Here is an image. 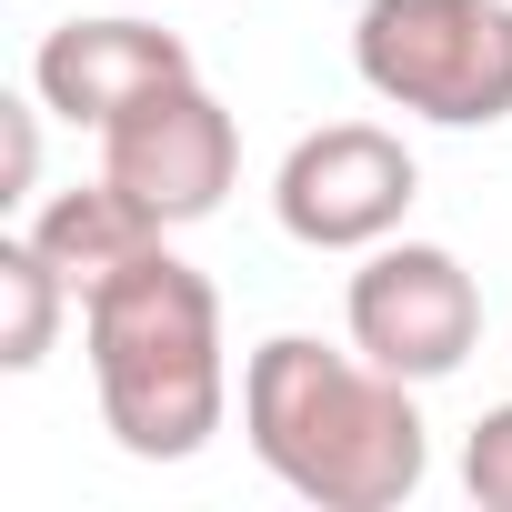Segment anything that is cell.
<instances>
[{
	"instance_id": "52a82bcc",
	"label": "cell",
	"mask_w": 512,
	"mask_h": 512,
	"mask_svg": "<svg viewBox=\"0 0 512 512\" xmlns=\"http://www.w3.org/2000/svg\"><path fill=\"white\" fill-rule=\"evenodd\" d=\"M171 81H191V41L151 31V21H61L31 51V91L81 131H111L131 101H151Z\"/></svg>"
},
{
	"instance_id": "7a4b0ae2",
	"label": "cell",
	"mask_w": 512,
	"mask_h": 512,
	"mask_svg": "<svg viewBox=\"0 0 512 512\" xmlns=\"http://www.w3.org/2000/svg\"><path fill=\"white\" fill-rule=\"evenodd\" d=\"M81 342H91L101 422L131 462H191L221 432V412H231L221 302L171 241H151L131 272H111L81 302Z\"/></svg>"
},
{
	"instance_id": "5b68a950",
	"label": "cell",
	"mask_w": 512,
	"mask_h": 512,
	"mask_svg": "<svg viewBox=\"0 0 512 512\" xmlns=\"http://www.w3.org/2000/svg\"><path fill=\"white\" fill-rule=\"evenodd\" d=\"M352 352L402 372V382H452L482 342V292L442 241H372V262L352 272Z\"/></svg>"
},
{
	"instance_id": "9c48e42d",
	"label": "cell",
	"mask_w": 512,
	"mask_h": 512,
	"mask_svg": "<svg viewBox=\"0 0 512 512\" xmlns=\"http://www.w3.org/2000/svg\"><path fill=\"white\" fill-rule=\"evenodd\" d=\"M71 302H81V292L51 272V251H41L31 231L0 241V372H41L51 342H61V312H71Z\"/></svg>"
},
{
	"instance_id": "277c9868",
	"label": "cell",
	"mask_w": 512,
	"mask_h": 512,
	"mask_svg": "<svg viewBox=\"0 0 512 512\" xmlns=\"http://www.w3.org/2000/svg\"><path fill=\"white\" fill-rule=\"evenodd\" d=\"M412 201H422V161L382 121H322L272 171V211L302 251H372L402 231Z\"/></svg>"
},
{
	"instance_id": "6da1fadb",
	"label": "cell",
	"mask_w": 512,
	"mask_h": 512,
	"mask_svg": "<svg viewBox=\"0 0 512 512\" xmlns=\"http://www.w3.org/2000/svg\"><path fill=\"white\" fill-rule=\"evenodd\" d=\"M412 392L422 382H402L362 352L272 332L241 362V432L282 492H302L322 512H392L432 472V432H422Z\"/></svg>"
},
{
	"instance_id": "8fae6325",
	"label": "cell",
	"mask_w": 512,
	"mask_h": 512,
	"mask_svg": "<svg viewBox=\"0 0 512 512\" xmlns=\"http://www.w3.org/2000/svg\"><path fill=\"white\" fill-rule=\"evenodd\" d=\"M41 91L31 101H0V201H31L41 191Z\"/></svg>"
},
{
	"instance_id": "30bf717a",
	"label": "cell",
	"mask_w": 512,
	"mask_h": 512,
	"mask_svg": "<svg viewBox=\"0 0 512 512\" xmlns=\"http://www.w3.org/2000/svg\"><path fill=\"white\" fill-rule=\"evenodd\" d=\"M462 482H472L482 512H512V402H492V412L472 422V442H462Z\"/></svg>"
},
{
	"instance_id": "3957f363",
	"label": "cell",
	"mask_w": 512,
	"mask_h": 512,
	"mask_svg": "<svg viewBox=\"0 0 512 512\" xmlns=\"http://www.w3.org/2000/svg\"><path fill=\"white\" fill-rule=\"evenodd\" d=\"M352 71L412 121L492 131L512 121V0H362Z\"/></svg>"
},
{
	"instance_id": "8992f818",
	"label": "cell",
	"mask_w": 512,
	"mask_h": 512,
	"mask_svg": "<svg viewBox=\"0 0 512 512\" xmlns=\"http://www.w3.org/2000/svg\"><path fill=\"white\" fill-rule=\"evenodd\" d=\"M101 181H121L161 231H191V221H211V211L231 201V181H241V121H231V111L201 91V71H191V81L131 101V111L101 131Z\"/></svg>"
},
{
	"instance_id": "ba28073f",
	"label": "cell",
	"mask_w": 512,
	"mask_h": 512,
	"mask_svg": "<svg viewBox=\"0 0 512 512\" xmlns=\"http://www.w3.org/2000/svg\"><path fill=\"white\" fill-rule=\"evenodd\" d=\"M21 231H31L41 251H51V272H61V282H71L81 302H91V292H101L111 272H131L141 251L161 241V221H151V211H141V201H131L121 181H81V191H51V201H41V211L21 221Z\"/></svg>"
}]
</instances>
